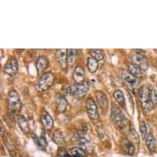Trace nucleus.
I'll return each mask as SVG.
<instances>
[{
	"mask_svg": "<svg viewBox=\"0 0 157 157\" xmlns=\"http://www.w3.org/2000/svg\"><path fill=\"white\" fill-rule=\"evenodd\" d=\"M111 119L113 120V124H115L116 127L119 128L121 131H124L128 126V120L126 116L124 115L121 109L119 106L113 105L112 106L111 110Z\"/></svg>",
	"mask_w": 157,
	"mask_h": 157,
	"instance_id": "obj_1",
	"label": "nucleus"
},
{
	"mask_svg": "<svg viewBox=\"0 0 157 157\" xmlns=\"http://www.w3.org/2000/svg\"><path fill=\"white\" fill-rule=\"evenodd\" d=\"M54 75L52 72H46L39 78L35 84V87L39 92H43L49 89L54 83Z\"/></svg>",
	"mask_w": 157,
	"mask_h": 157,
	"instance_id": "obj_2",
	"label": "nucleus"
},
{
	"mask_svg": "<svg viewBox=\"0 0 157 157\" xmlns=\"http://www.w3.org/2000/svg\"><path fill=\"white\" fill-rule=\"evenodd\" d=\"M139 100L142 109L145 112H151L154 108V104L149 95V89L147 86H142L139 90Z\"/></svg>",
	"mask_w": 157,
	"mask_h": 157,
	"instance_id": "obj_3",
	"label": "nucleus"
},
{
	"mask_svg": "<svg viewBox=\"0 0 157 157\" xmlns=\"http://www.w3.org/2000/svg\"><path fill=\"white\" fill-rule=\"evenodd\" d=\"M7 103L10 112H17L21 110V101L18 93L15 90H12L7 96Z\"/></svg>",
	"mask_w": 157,
	"mask_h": 157,
	"instance_id": "obj_4",
	"label": "nucleus"
},
{
	"mask_svg": "<svg viewBox=\"0 0 157 157\" xmlns=\"http://www.w3.org/2000/svg\"><path fill=\"white\" fill-rule=\"evenodd\" d=\"M72 138L74 140V142L78 145V147L82 148L83 151L89 152V153H91L93 151L94 147L92 143L86 137L85 135L80 132H76L73 134Z\"/></svg>",
	"mask_w": 157,
	"mask_h": 157,
	"instance_id": "obj_5",
	"label": "nucleus"
},
{
	"mask_svg": "<svg viewBox=\"0 0 157 157\" xmlns=\"http://www.w3.org/2000/svg\"><path fill=\"white\" fill-rule=\"evenodd\" d=\"M89 90V84L86 82L75 84L70 87V94L75 98L84 97Z\"/></svg>",
	"mask_w": 157,
	"mask_h": 157,
	"instance_id": "obj_6",
	"label": "nucleus"
},
{
	"mask_svg": "<svg viewBox=\"0 0 157 157\" xmlns=\"http://www.w3.org/2000/svg\"><path fill=\"white\" fill-rule=\"evenodd\" d=\"M130 60H131V63L137 65L142 71H147L148 68V63L144 55L142 54H137L135 52L130 56Z\"/></svg>",
	"mask_w": 157,
	"mask_h": 157,
	"instance_id": "obj_7",
	"label": "nucleus"
},
{
	"mask_svg": "<svg viewBox=\"0 0 157 157\" xmlns=\"http://www.w3.org/2000/svg\"><path fill=\"white\" fill-rule=\"evenodd\" d=\"M17 60L16 59V58H14V57H11L10 59L8 60V62L6 63L4 68H3V72H5L6 74L9 75V76H14L17 72Z\"/></svg>",
	"mask_w": 157,
	"mask_h": 157,
	"instance_id": "obj_8",
	"label": "nucleus"
},
{
	"mask_svg": "<svg viewBox=\"0 0 157 157\" xmlns=\"http://www.w3.org/2000/svg\"><path fill=\"white\" fill-rule=\"evenodd\" d=\"M86 111H87L88 116L91 120L96 121L99 118V113L96 104L93 101L91 98H89L86 101Z\"/></svg>",
	"mask_w": 157,
	"mask_h": 157,
	"instance_id": "obj_9",
	"label": "nucleus"
},
{
	"mask_svg": "<svg viewBox=\"0 0 157 157\" xmlns=\"http://www.w3.org/2000/svg\"><path fill=\"white\" fill-rule=\"evenodd\" d=\"M56 59L59 63L60 67L63 70H66L67 67V50L65 49H58L56 52Z\"/></svg>",
	"mask_w": 157,
	"mask_h": 157,
	"instance_id": "obj_10",
	"label": "nucleus"
},
{
	"mask_svg": "<svg viewBox=\"0 0 157 157\" xmlns=\"http://www.w3.org/2000/svg\"><path fill=\"white\" fill-rule=\"evenodd\" d=\"M40 121H41L42 125L44 126V128L46 130H51L53 128V127H54V119H52L50 114L45 109L42 112L41 116H40Z\"/></svg>",
	"mask_w": 157,
	"mask_h": 157,
	"instance_id": "obj_11",
	"label": "nucleus"
},
{
	"mask_svg": "<svg viewBox=\"0 0 157 157\" xmlns=\"http://www.w3.org/2000/svg\"><path fill=\"white\" fill-rule=\"evenodd\" d=\"M49 59L46 56L39 57L36 63V67L38 73H43L49 67Z\"/></svg>",
	"mask_w": 157,
	"mask_h": 157,
	"instance_id": "obj_12",
	"label": "nucleus"
},
{
	"mask_svg": "<svg viewBox=\"0 0 157 157\" xmlns=\"http://www.w3.org/2000/svg\"><path fill=\"white\" fill-rule=\"evenodd\" d=\"M95 95H96V101H97L98 105L101 106L102 109L107 110L109 107V101L105 94L103 91L98 90L95 92Z\"/></svg>",
	"mask_w": 157,
	"mask_h": 157,
	"instance_id": "obj_13",
	"label": "nucleus"
},
{
	"mask_svg": "<svg viewBox=\"0 0 157 157\" xmlns=\"http://www.w3.org/2000/svg\"><path fill=\"white\" fill-rule=\"evenodd\" d=\"M123 79H124V82L127 84V86H128L130 89H132V90L136 89V87L137 86V84H138V80H137V78L133 77V76L130 74L129 72H125V73H124Z\"/></svg>",
	"mask_w": 157,
	"mask_h": 157,
	"instance_id": "obj_14",
	"label": "nucleus"
},
{
	"mask_svg": "<svg viewBox=\"0 0 157 157\" xmlns=\"http://www.w3.org/2000/svg\"><path fill=\"white\" fill-rule=\"evenodd\" d=\"M55 103H56L57 110L59 111V113H63L67 109V102L63 95H57Z\"/></svg>",
	"mask_w": 157,
	"mask_h": 157,
	"instance_id": "obj_15",
	"label": "nucleus"
},
{
	"mask_svg": "<svg viewBox=\"0 0 157 157\" xmlns=\"http://www.w3.org/2000/svg\"><path fill=\"white\" fill-rule=\"evenodd\" d=\"M121 148L126 154L128 155H133L135 152V147L133 144L129 140L124 139L121 142Z\"/></svg>",
	"mask_w": 157,
	"mask_h": 157,
	"instance_id": "obj_16",
	"label": "nucleus"
},
{
	"mask_svg": "<svg viewBox=\"0 0 157 157\" xmlns=\"http://www.w3.org/2000/svg\"><path fill=\"white\" fill-rule=\"evenodd\" d=\"M52 138H53V141L59 147H63L65 146L64 136L63 135L62 132L59 130H55L54 132Z\"/></svg>",
	"mask_w": 157,
	"mask_h": 157,
	"instance_id": "obj_17",
	"label": "nucleus"
},
{
	"mask_svg": "<svg viewBox=\"0 0 157 157\" xmlns=\"http://www.w3.org/2000/svg\"><path fill=\"white\" fill-rule=\"evenodd\" d=\"M72 77H73V80L75 81V82L77 84L83 82L84 78H85V72H84V70L82 69V67H77L73 72Z\"/></svg>",
	"mask_w": 157,
	"mask_h": 157,
	"instance_id": "obj_18",
	"label": "nucleus"
},
{
	"mask_svg": "<svg viewBox=\"0 0 157 157\" xmlns=\"http://www.w3.org/2000/svg\"><path fill=\"white\" fill-rule=\"evenodd\" d=\"M17 124L20 127V128L23 132L25 133H29L30 132V126H29V124L27 120L25 119V117L22 115L17 116Z\"/></svg>",
	"mask_w": 157,
	"mask_h": 157,
	"instance_id": "obj_19",
	"label": "nucleus"
},
{
	"mask_svg": "<svg viewBox=\"0 0 157 157\" xmlns=\"http://www.w3.org/2000/svg\"><path fill=\"white\" fill-rule=\"evenodd\" d=\"M32 138H33L34 142L36 144V146L40 148L42 151H44L45 148L47 147V141L46 138L44 137V136H41L38 137L37 136H36L35 134H32Z\"/></svg>",
	"mask_w": 157,
	"mask_h": 157,
	"instance_id": "obj_20",
	"label": "nucleus"
},
{
	"mask_svg": "<svg viewBox=\"0 0 157 157\" xmlns=\"http://www.w3.org/2000/svg\"><path fill=\"white\" fill-rule=\"evenodd\" d=\"M128 72L136 78L142 77L143 76V71L137 65L133 64V63H130L128 65Z\"/></svg>",
	"mask_w": 157,
	"mask_h": 157,
	"instance_id": "obj_21",
	"label": "nucleus"
},
{
	"mask_svg": "<svg viewBox=\"0 0 157 157\" xmlns=\"http://www.w3.org/2000/svg\"><path fill=\"white\" fill-rule=\"evenodd\" d=\"M77 55V50L74 49H67V63L69 66H72L76 62Z\"/></svg>",
	"mask_w": 157,
	"mask_h": 157,
	"instance_id": "obj_22",
	"label": "nucleus"
},
{
	"mask_svg": "<svg viewBox=\"0 0 157 157\" xmlns=\"http://www.w3.org/2000/svg\"><path fill=\"white\" fill-rule=\"evenodd\" d=\"M146 145H147V148L149 151H155V147H156V143H155V139L154 136L151 133H149L146 137Z\"/></svg>",
	"mask_w": 157,
	"mask_h": 157,
	"instance_id": "obj_23",
	"label": "nucleus"
},
{
	"mask_svg": "<svg viewBox=\"0 0 157 157\" xmlns=\"http://www.w3.org/2000/svg\"><path fill=\"white\" fill-rule=\"evenodd\" d=\"M113 97L115 99V101L120 105L121 106L124 107L125 106V99H124V93L122 92L120 90H116L113 92Z\"/></svg>",
	"mask_w": 157,
	"mask_h": 157,
	"instance_id": "obj_24",
	"label": "nucleus"
},
{
	"mask_svg": "<svg viewBox=\"0 0 157 157\" xmlns=\"http://www.w3.org/2000/svg\"><path fill=\"white\" fill-rule=\"evenodd\" d=\"M70 155H72V157H86L85 151H83L82 148L78 147H72V149H70Z\"/></svg>",
	"mask_w": 157,
	"mask_h": 157,
	"instance_id": "obj_25",
	"label": "nucleus"
},
{
	"mask_svg": "<svg viewBox=\"0 0 157 157\" xmlns=\"http://www.w3.org/2000/svg\"><path fill=\"white\" fill-rule=\"evenodd\" d=\"M87 67L90 72L94 73L98 68V61L94 58H89L87 60Z\"/></svg>",
	"mask_w": 157,
	"mask_h": 157,
	"instance_id": "obj_26",
	"label": "nucleus"
},
{
	"mask_svg": "<svg viewBox=\"0 0 157 157\" xmlns=\"http://www.w3.org/2000/svg\"><path fill=\"white\" fill-rule=\"evenodd\" d=\"M90 53L91 54L92 58H94L97 61H101V60H102L104 59V54L102 53L101 49H92L90 50Z\"/></svg>",
	"mask_w": 157,
	"mask_h": 157,
	"instance_id": "obj_27",
	"label": "nucleus"
},
{
	"mask_svg": "<svg viewBox=\"0 0 157 157\" xmlns=\"http://www.w3.org/2000/svg\"><path fill=\"white\" fill-rule=\"evenodd\" d=\"M149 95L151 100L153 102L154 105H156L157 104V90L156 88L154 86L151 85L149 86Z\"/></svg>",
	"mask_w": 157,
	"mask_h": 157,
	"instance_id": "obj_28",
	"label": "nucleus"
},
{
	"mask_svg": "<svg viewBox=\"0 0 157 157\" xmlns=\"http://www.w3.org/2000/svg\"><path fill=\"white\" fill-rule=\"evenodd\" d=\"M140 132H141V135H142V137L146 139L148 133H147V127L145 124V122L143 121L140 123Z\"/></svg>",
	"mask_w": 157,
	"mask_h": 157,
	"instance_id": "obj_29",
	"label": "nucleus"
},
{
	"mask_svg": "<svg viewBox=\"0 0 157 157\" xmlns=\"http://www.w3.org/2000/svg\"><path fill=\"white\" fill-rule=\"evenodd\" d=\"M59 155L60 157H72V155L70 154H68L65 149H61L59 151Z\"/></svg>",
	"mask_w": 157,
	"mask_h": 157,
	"instance_id": "obj_30",
	"label": "nucleus"
},
{
	"mask_svg": "<svg viewBox=\"0 0 157 157\" xmlns=\"http://www.w3.org/2000/svg\"><path fill=\"white\" fill-rule=\"evenodd\" d=\"M3 131H4V129H3V124H1V135L3 136Z\"/></svg>",
	"mask_w": 157,
	"mask_h": 157,
	"instance_id": "obj_31",
	"label": "nucleus"
},
{
	"mask_svg": "<svg viewBox=\"0 0 157 157\" xmlns=\"http://www.w3.org/2000/svg\"><path fill=\"white\" fill-rule=\"evenodd\" d=\"M155 66H156V68H157V61H156V63H155Z\"/></svg>",
	"mask_w": 157,
	"mask_h": 157,
	"instance_id": "obj_32",
	"label": "nucleus"
}]
</instances>
